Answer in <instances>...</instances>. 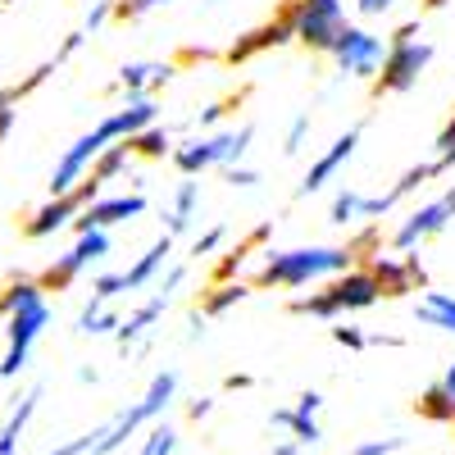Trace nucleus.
<instances>
[{"mask_svg": "<svg viewBox=\"0 0 455 455\" xmlns=\"http://www.w3.org/2000/svg\"><path fill=\"white\" fill-rule=\"evenodd\" d=\"M0 319H5V360H0V378H19L28 369V355L36 337L51 323V300L36 278H14L0 287Z\"/></svg>", "mask_w": 455, "mask_h": 455, "instance_id": "f257e3e1", "label": "nucleus"}, {"mask_svg": "<svg viewBox=\"0 0 455 455\" xmlns=\"http://www.w3.org/2000/svg\"><path fill=\"white\" fill-rule=\"evenodd\" d=\"M347 269H355V246H291V251H264L255 283L296 291L310 283H328Z\"/></svg>", "mask_w": 455, "mask_h": 455, "instance_id": "f03ea898", "label": "nucleus"}, {"mask_svg": "<svg viewBox=\"0 0 455 455\" xmlns=\"http://www.w3.org/2000/svg\"><path fill=\"white\" fill-rule=\"evenodd\" d=\"M383 291L369 278V269H347L328 278L323 291H310V296H296L291 300V315H310V319H323V323H337L347 315H360V310H373Z\"/></svg>", "mask_w": 455, "mask_h": 455, "instance_id": "7ed1b4c3", "label": "nucleus"}, {"mask_svg": "<svg viewBox=\"0 0 455 455\" xmlns=\"http://www.w3.org/2000/svg\"><path fill=\"white\" fill-rule=\"evenodd\" d=\"M283 19L291 23V42H300L315 55H328L332 42H337V32L351 23L341 0H287Z\"/></svg>", "mask_w": 455, "mask_h": 455, "instance_id": "20e7f679", "label": "nucleus"}, {"mask_svg": "<svg viewBox=\"0 0 455 455\" xmlns=\"http://www.w3.org/2000/svg\"><path fill=\"white\" fill-rule=\"evenodd\" d=\"M255 128L242 124V128H228V132H210V137H192V141H182L173 146V164L182 169V178H201L205 169H228V164H237L246 156V146H251Z\"/></svg>", "mask_w": 455, "mask_h": 455, "instance_id": "39448f33", "label": "nucleus"}, {"mask_svg": "<svg viewBox=\"0 0 455 455\" xmlns=\"http://www.w3.org/2000/svg\"><path fill=\"white\" fill-rule=\"evenodd\" d=\"M428 64H433V46L428 42L387 46L383 64H378V73H373V96H401V92H410L414 83L424 78Z\"/></svg>", "mask_w": 455, "mask_h": 455, "instance_id": "423d86ee", "label": "nucleus"}, {"mask_svg": "<svg viewBox=\"0 0 455 455\" xmlns=\"http://www.w3.org/2000/svg\"><path fill=\"white\" fill-rule=\"evenodd\" d=\"M328 55H332V64L347 73V78H369L373 83L378 64H383V55H387V42L378 32L360 28V23H347L337 32V42H332Z\"/></svg>", "mask_w": 455, "mask_h": 455, "instance_id": "0eeeda50", "label": "nucleus"}, {"mask_svg": "<svg viewBox=\"0 0 455 455\" xmlns=\"http://www.w3.org/2000/svg\"><path fill=\"white\" fill-rule=\"evenodd\" d=\"M105 255H109V233H78V242L64 255H55V264H46V274L36 283H42V291H64V287L78 283L92 264H100Z\"/></svg>", "mask_w": 455, "mask_h": 455, "instance_id": "6e6552de", "label": "nucleus"}, {"mask_svg": "<svg viewBox=\"0 0 455 455\" xmlns=\"http://www.w3.org/2000/svg\"><path fill=\"white\" fill-rule=\"evenodd\" d=\"M100 196V187L92 182V178H83L78 187H73V192H64V196H51L42 210H32L28 214V223H23V233L32 237V242H42V237H55L60 228H68L73 219H78L92 201Z\"/></svg>", "mask_w": 455, "mask_h": 455, "instance_id": "1a4fd4ad", "label": "nucleus"}, {"mask_svg": "<svg viewBox=\"0 0 455 455\" xmlns=\"http://www.w3.org/2000/svg\"><path fill=\"white\" fill-rule=\"evenodd\" d=\"M451 219H455V187H446L437 201H428V205H419V210H410V214L401 219V228L392 233V251L414 255L428 237H437Z\"/></svg>", "mask_w": 455, "mask_h": 455, "instance_id": "9d476101", "label": "nucleus"}, {"mask_svg": "<svg viewBox=\"0 0 455 455\" xmlns=\"http://www.w3.org/2000/svg\"><path fill=\"white\" fill-rule=\"evenodd\" d=\"M146 214V196L141 192H119V196H96L78 219H73V228L78 233H109V228L119 223H132Z\"/></svg>", "mask_w": 455, "mask_h": 455, "instance_id": "9b49d317", "label": "nucleus"}, {"mask_svg": "<svg viewBox=\"0 0 455 455\" xmlns=\"http://www.w3.org/2000/svg\"><path fill=\"white\" fill-rule=\"evenodd\" d=\"M100 137L96 132H83L78 141H73L68 150H64V156L55 160V173H51V196H64V192H73V187H78L83 178H87V169H92V160L100 156Z\"/></svg>", "mask_w": 455, "mask_h": 455, "instance_id": "f8f14e48", "label": "nucleus"}, {"mask_svg": "<svg viewBox=\"0 0 455 455\" xmlns=\"http://www.w3.org/2000/svg\"><path fill=\"white\" fill-rule=\"evenodd\" d=\"M355 146H360V128H347V132H341V137L323 150V156L306 169V178H300V187H296V196H315V192H323V187L341 173V164L355 156Z\"/></svg>", "mask_w": 455, "mask_h": 455, "instance_id": "ddd939ff", "label": "nucleus"}, {"mask_svg": "<svg viewBox=\"0 0 455 455\" xmlns=\"http://www.w3.org/2000/svg\"><path fill=\"white\" fill-rule=\"evenodd\" d=\"M150 124H156V100H150V96H128V105L114 109V114H105V119H100L92 132L100 137V146H109V141L137 137V132L150 128Z\"/></svg>", "mask_w": 455, "mask_h": 455, "instance_id": "4468645a", "label": "nucleus"}, {"mask_svg": "<svg viewBox=\"0 0 455 455\" xmlns=\"http://www.w3.org/2000/svg\"><path fill=\"white\" fill-rule=\"evenodd\" d=\"M369 278L378 283V291H383L387 300H396L414 283H424V264L414 259V255H383V251H378L373 264H369Z\"/></svg>", "mask_w": 455, "mask_h": 455, "instance_id": "2eb2a0df", "label": "nucleus"}, {"mask_svg": "<svg viewBox=\"0 0 455 455\" xmlns=\"http://www.w3.org/2000/svg\"><path fill=\"white\" fill-rule=\"evenodd\" d=\"M291 42V23L278 14V19H269V23H259V28H251L246 36H237L233 46H228V64H246V60H255V55H264V51H274V46H287Z\"/></svg>", "mask_w": 455, "mask_h": 455, "instance_id": "dca6fc26", "label": "nucleus"}, {"mask_svg": "<svg viewBox=\"0 0 455 455\" xmlns=\"http://www.w3.org/2000/svg\"><path fill=\"white\" fill-rule=\"evenodd\" d=\"M169 259H173V237H169V233H160L156 242H150V246L137 255L132 269H124V274H119V278H124V291H146L150 283H156V278L169 269Z\"/></svg>", "mask_w": 455, "mask_h": 455, "instance_id": "f3484780", "label": "nucleus"}, {"mask_svg": "<svg viewBox=\"0 0 455 455\" xmlns=\"http://www.w3.org/2000/svg\"><path fill=\"white\" fill-rule=\"evenodd\" d=\"M164 310H169V296H160V291H150L137 310H128V319H119V328H114V337H119V347H132V341H141L150 328H156L160 319H164Z\"/></svg>", "mask_w": 455, "mask_h": 455, "instance_id": "a211bd4d", "label": "nucleus"}, {"mask_svg": "<svg viewBox=\"0 0 455 455\" xmlns=\"http://www.w3.org/2000/svg\"><path fill=\"white\" fill-rule=\"evenodd\" d=\"M196 205H201V182H196V178H182V182H178V192H173V205H169L164 233H169V237H182L187 228L196 223Z\"/></svg>", "mask_w": 455, "mask_h": 455, "instance_id": "6ab92c4d", "label": "nucleus"}, {"mask_svg": "<svg viewBox=\"0 0 455 455\" xmlns=\"http://www.w3.org/2000/svg\"><path fill=\"white\" fill-rule=\"evenodd\" d=\"M169 78H173V64H146V60H137V64L119 68V87L128 96H146V87H164Z\"/></svg>", "mask_w": 455, "mask_h": 455, "instance_id": "aec40b11", "label": "nucleus"}, {"mask_svg": "<svg viewBox=\"0 0 455 455\" xmlns=\"http://www.w3.org/2000/svg\"><path fill=\"white\" fill-rule=\"evenodd\" d=\"M414 319L424 328H437V332H455V296L451 291H424L419 306H414Z\"/></svg>", "mask_w": 455, "mask_h": 455, "instance_id": "412c9836", "label": "nucleus"}, {"mask_svg": "<svg viewBox=\"0 0 455 455\" xmlns=\"http://www.w3.org/2000/svg\"><path fill=\"white\" fill-rule=\"evenodd\" d=\"M36 401H42V387H32L28 396H19V405L10 410V419H5V428H0V455H14L19 451V437L28 433L32 414H36Z\"/></svg>", "mask_w": 455, "mask_h": 455, "instance_id": "4be33fe9", "label": "nucleus"}, {"mask_svg": "<svg viewBox=\"0 0 455 455\" xmlns=\"http://www.w3.org/2000/svg\"><path fill=\"white\" fill-rule=\"evenodd\" d=\"M269 424H274V428H287L296 446H319V442H323V428H319V419H310V414H296L291 405L274 410V414H269Z\"/></svg>", "mask_w": 455, "mask_h": 455, "instance_id": "5701e85b", "label": "nucleus"}, {"mask_svg": "<svg viewBox=\"0 0 455 455\" xmlns=\"http://www.w3.org/2000/svg\"><path fill=\"white\" fill-rule=\"evenodd\" d=\"M246 296H251V287H246L242 278H233V283H214V287L201 296V319H219V315H228L233 306H242Z\"/></svg>", "mask_w": 455, "mask_h": 455, "instance_id": "b1692460", "label": "nucleus"}, {"mask_svg": "<svg viewBox=\"0 0 455 455\" xmlns=\"http://www.w3.org/2000/svg\"><path fill=\"white\" fill-rule=\"evenodd\" d=\"M128 160H132V150H128V141H109L100 156L92 160V169H87V178L96 182V187H105V182H114L124 169H128Z\"/></svg>", "mask_w": 455, "mask_h": 455, "instance_id": "393cba45", "label": "nucleus"}, {"mask_svg": "<svg viewBox=\"0 0 455 455\" xmlns=\"http://www.w3.org/2000/svg\"><path fill=\"white\" fill-rule=\"evenodd\" d=\"M414 410H419V419H428V424H455V401H451L437 383H428V387L419 392Z\"/></svg>", "mask_w": 455, "mask_h": 455, "instance_id": "a878e982", "label": "nucleus"}, {"mask_svg": "<svg viewBox=\"0 0 455 455\" xmlns=\"http://www.w3.org/2000/svg\"><path fill=\"white\" fill-rule=\"evenodd\" d=\"M128 150H132V156H141V160H164V156H173V141H169V132L160 124H150L137 137H128Z\"/></svg>", "mask_w": 455, "mask_h": 455, "instance_id": "bb28decb", "label": "nucleus"}, {"mask_svg": "<svg viewBox=\"0 0 455 455\" xmlns=\"http://www.w3.org/2000/svg\"><path fill=\"white\" fill-rule=\"evenodd\" d=\"M173 451H178V428L164 424V419L150 424L146 437H141V446H137V455H173Z\"/></svg>", "mask_w": 455, "mask_h": 455, "instance_id": "cd10ccee", "label": "nucleus"}, {"mask_svg": "<svg viewBox=\"0 0 455 455\" xmlns=\"http://www.w3.org/2000/svg\"><path fill=\"white\" fill-rule=\"evenodd\" d=\"M114 328H119V315H114L109 306H100V300H92V306L78 315V332H87V337H105Z\"/></svg>", "mask_w": 455, "mask_h": 455, "instance_id": "c85d7f7f", "label": "nucleus"}, {"mask_svg": "<svg viewBox=\"0 0 455 455\" xmlns=\"http://www.w3.org/2000/svg\"><path fill=\"white\" fill-rule=\"evenodd\" d=\"M360 196H364V192H355V187H341V192L332 196L328 219H332L337 228H355V223H360Z\"/></svg>", "mask_w": 455, "mask_h": 455, "instance_id": "c756f323", "label": "nucleus"}, {"mask_svg": "<svg viewBox=\"0 0 455 455\" xmlns=\"http://www.w3.org/2000/svg\"><path fill=\"white\" fill-rule=\"evenodd\" d=\"M428 178H437V169H433V160H428V164H414V169H405V173L396 178V187H392V192H387V196H392V205H396L401 196H410V192H414V187H424Z\"/></svg>", "mask_w": 455, "mask_h": 455, "instance_id": "7c9ffc66", "label": "nucleus"}, {"mask_svg": "<svg viewBox=\"0 0 455 455\" xmlns=\"http://www.w3.org/2000/svg\"><path fill=\"white\" fill-rule=\"evenodd\" d=\"M246 255H251V242H242L237 251H228L219 264H214V283H233L237 274H242V264H246Z\"/></svg>", "mask_w": 455, "mask_h": 455, "instance_id": "2f4dec72", "label": "nucleus"}, {"mask_svg": "<svg viewBox=\"0 0 455 455\" xmlns=\"http://www.w3.org/2000/svg\"><path fill=\"white\" fill-rule=\"evenodd\" d=\"M332 341H337V347H347V351H364L369 347V332L355 328V323H347V319H337L332 323Z\"/></svg>", "mask_w": 455, "mask_h": 455, "instance_id": "473e14b6", "label": "nucleus"}, {"mask_svg": "<svg viewBox=\"0 0 455 455\" xmlns=\"http://www.w3.org/2000/svg\"><path fill=\"white\" fill-rule=\"evenodd\" d=\"M433 169H437V173L455 169V114H451V124H446L442 137H437V160H433Z\"/></svg>", "mask_w": 455, "mask_h": 455, "instance_id": "72a5a7b5", "label": "nucleus"}, {"mask_svg": "<svg viewBox=\"0 0 455 455\" xmlns=\"http://www.w3.org/2000/svg\"><path fill=\"white\" fill-rule=\"evenodd\" d=\"M401 451H405V437H369L351 455H401Z\"/></svg>", "mask_w": 455, "mask_h": 455, "instance_id": "f704fd0d", "label": "nucleus"}, {"mask_svg": "<svg viewBox=\"0 0 455 455\" xmlns=\"http://www.w3.org/2000/svg\"><path fill=\"white\" fill-rule=\"evenodd\" d=\"M306 137H310V114H296V119L287 124V137H283V150L287 156H296L300 146H306Z\"/></svg>", "mask_w": 455, "mask_h": 455, "instance_id": "c9c22d12", "label": "nucleus"}, {"mask_svg": "<svg viewBox=\"0 0 455 455\" xmlns=\"http://www.w3.org/2000/svg\"><path fill=\"white\" fill-rule=\"evenodd\" d=\"M114 296H124V278H119V274H100V278L92 283V300H100V306H109Z\"/></svg>", "mask_w": 455, "mask_h": 455, "instance_id": "e433bc0d", "label": "nucleus"}, {"mask_svg": "<svg viewBox=\"0 0 455 455\" xmlns=\"http://www.w3.org/2000/svg\"><path fill=\"white\" fill-rule=\"evenodd\" d=\"M150 10H160L156 0H114V19H119V23H132V19H141Z\"/></svg>", "mask_w": 455, "mask_h": 455, "instance_id": "4c0bfd02", "label": "nucleus"}, {"mask_svg": "<svg viewBox=\"0 0 455 455\" xmlns=\"http://www.w3.org/2000/svg\"><path fill=\"white\" fill-rule=\"evenodd\" d=\"M182 278H187V264H169V274H160L150 287H156L160 296H169V300H173V291L182 287Z\"/></svg>", "mask_w": 455, "mask_h": 455, "instance_id": "58836bf2", "label": "nucleus"}, {"mask_svg": "<svg viewBox=\"0 0 455 455\" xmlns=\"http://www.w3.org/2000/svg\"><path fill=\"white\" fill-rule=\"evenodd\" d=\"M223 237H228V233H223V228H210V233H201V237L192 242V255H196V259H205V255H214V251L223 246Z\"/></svg>", "mask_w": 455, "mask_h": 455, "instance_id": "ea45409f", "label": "nucleus"}, {"mask_svg": "<svg viewBox=\"0 0 455 455\" xmlns=\"http://www.w3.org/2000/svg\"><path fill=\"white\" fill-rule=\"evenodd\" d=\"M14 105H19V100H14L10 92H0V141L14 132V119H19V109H14Z\"/></svg>", "mask_w": 455, "mask_h": 455, "instance_id": "a19ab883", "label": "nucleus"}, {"mask_svg": "<svg viewBox=\"0 0 455 455\" xmlns=\"http://www.w3.org/2000/svg\"><path fill=\"white\" fill-rule=\"evenodd\" d=\"M92 451H96V428L83 433V437H73V442H64V446H55L51 455H92Z\"/></svg>", "mask_w": 455, "mask_h": 455, "instance_id": "79ce46f5", "label": "nucleus"}, {"mask_svg": "<svg viewBox=\"0 0 455 455\" xmlns=\"http://www.w3.org/2000/svg\"><path fill=\"white\" fill-rule=\"evenodd\" d=\"M392 210V196L383 192V196H360V219H383Z\"/></svg>", "mask_w": 455, "mask_h": 455, "instance_id": "37998d69", "label": "nucleus"}, {"mask_svg": "<svg viewBox=\"0 0 455 455\" xmlns=\"http://www.w3.org/2000/svg\"><path fill=\"white\" fill-rule=\"evenodd\" d=\"M109 19H114V0H96L92 14H87V23H83V32H96V28H105Z\"/></svg>", "mask_w": 455, "mask_h": 455, "instance_id": "c03bdc74", "label": "nucleus"}, {"mask_svg": "<svg viewBox=\"0 0 455 455\" xmlns=\"http://www.w3.org/2000/svg\"><path fill=\"white\" fill-rule=\"evenodd\" d=\"M291 410H296V414H310V419H315V414L323 410V392H315V387H310V392H300Z\"/></svg>", "mask_w": 455, "mask_h": 455, "instance_id": "a18cd8bd", "label": "nucleus"}, {"mask_svg": "<svg viewBox=\"0 0 455 455\" xmlns=\"http://www.w3.org/2000/svg\"><path fill=\"white\" fill-rule=\"evenodd\" d=\"M223 178L233 182V187H255V182H259V173H255V169H242V164H228Z\"/></svg>", "mask_w": 455, "mask_h": 455, "instance_id": "49530a36", "label": "nucleus"}, {"mask_svg": "<svg viewBox=\"0 0 455 455\" xmlns=\"http://www.w3.org/2000/svg\"><path fill=\"white\" fill-rule=\"evenodd\" d=\"M401 42H419V19H410V23H401L392 36H387V46H401Z\"/></svg>", "mask_w": 455, "mask_h": 455, "instance_id": "de8ad7c7", "label": "nucleus"}, {"mask_svg": "<svg viewBox=\"0 0 455 455\" xmlns=\"http://www.w3.org/2000/svg\"><path fill=\"white\" fill-rule=\"evenodd\" d=\"M396 5V0H355V10L364 14V19H378V14H387Z\"/></svg>", "mask_w": 455, "mask_h": 455, "instance_id": "09e8293b", "label": "nucleus"}, {"mask_svg": "<svg viewBox=\"0 0 455 455\" xmlns=\"http://www.w3.org/2000/svg\"><path fill=\"white\" fill-rule=\"evenodd\" d=\"M228 109H233V100H214L210 109H201V128H214V124L223 119V114H228Z\"/></svg>", "mask_w": 455, "mask_h": 455, "instance_id": "8fccbe9b", "label": "nucleus"}, {"mask_svg": "<svg viewBox=\"0 0 455 455\" xmlns=\"http://www.w3.org/2000/svg\"><path fill=\"white\" fill-rule=\"evenodd\" d=\"M210 410H214V396H196L192 405H187V419L201 424V419H210Z\"/></svg>", "mask_w": 455, "mask_h": 455, "instance_id": "3c124183", "label": "nucleus"}, {"mask_svg": "<svg viewBox=\"0 0 455 455\" xmlns=\"http://www.w3.org/2000/svg\"><path fill=\"white\" fill-rule=\"evenodd\" d=\"M251 383H255L251 373H228V378H223V387H228V392H246Z\"/></svg>", "mask_w": 455, "mask_h": 455, "instance_id": "603ef678", "label": "nucleus"}, {"mask_svg": "<svg viewBox=\"0 0 455 455\" xmlns=\"http://www.w3.org/2000/svg\"><path fill=\"white\" fill-rule=\"evenodd\" d=\"M437 387H442V392H446V396L455 401V360H451V364H446V373L437 378Z\"/></svg>", "mask_w": 455, "mask_h": 455, "instance_id": "864d4df0", "label": "nucleus"}, {"mask_svg": "<svg viewBox=\"0 0 455 455\" xmlns=\"http://www.w3.org/2000/svg\"><path fill=\"white\" fill-rule=\"evenodd\" d=\"M274 455H300V446H296V442H278Z\"/></svg>", "mask_w": 455, "mask_h": 455, "instance_id": "5fc2aeb1", "label": "nucleus"}, {"mask_svg": "<svg viewBox=\"0 0 455 455\" xmlns=\"http://www.w3.org/2000/svg\"><path fill=\"white\" fill-rule=\"evenodd\" d=\"M424 5H428V10H442V5H446V0H424Z\"/></svg>", "mask_w": 455, "mask_h": 455, "instance_id": "6e6d98bb", "label": "nucleus"}, {"mask_svg": "<svg viewBox=\"0 0 455 455\" xmlns=\"http://www.w3.org/2000/svg\"><path fill=\"white\" fill-rule=\"evenodd\" d=\"M156 5H173V0H156Z\"/></svg>", "mask_w": 455, "mask_h": 455, "instance_id": "4d7b16f0", "label": "nucleus"}, {"mask_svg": "<svg viewBox=\"0 0 455 455\" xmlns=\"http://www.w3.org/2000/svg\"><path fill=\"white\" fill-rule=\"evenodd\" d=\"M5 5H10V0H5Z\"/></svg>", "mask_w": 455, "mask_h": 455, "instance_id": "13d9d810", "label": "nucleus"}]
</instances>
